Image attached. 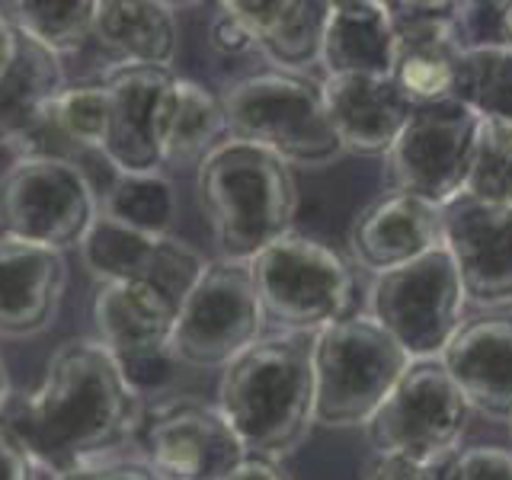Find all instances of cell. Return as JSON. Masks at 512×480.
Here are the masks:
<instances>
[{
	"instance_id": "83f0119b",
	"label": "cell",
	"mask_w": 512,
	"mask_h": 480,
	"mask_svg": "<svg viewBox=\"0 0 512 480\" xmlns=\"http://www.w3.org/2000/svg\"><path fill=\"white\" fill-rule=\"evenodd\" d=\"M176 212L180 202L164 173H112L100 199V215L141 234H170Z\"/></svg>"
},
{
	"instance_id": "ba28073f",
	"label": "cell",
	"mask_w": 512,
	"mask_h": 480,
	"mask_svg": "<svg viewBox=\"0 0 512 480\" xmlns=\"http://www.w3.org/2000/svg\"><path fill=\"white\" fill-rule=\"evenodd\" d=\"M471 413V404L439 359H413L365 423L368 445L375 455L442 468L461 452Z\"/></svg>"
},
{
	"instance_id": "2e32d148",
	"label": "cell",
	"mask_w": 512,
	"mask_h": 480,
	"mask_svg": "<svg viewBox=\"0 0 512 480\" xmlns=\"http://www.w3.org/2000/svg\"><path fill=\"white\" fill-rule=\"evenodd\" d=\"M394 26L391 77L413 106H429L452 96L455 68L464 42V4H407L388 0Z\"/></svg>"
},
{
	"instance_id": "d6a6232c",
	"label": "cell",
	"mask_w": 512,
	"mask_h": 480,
	"mask_svg": "<svg viewBox=\"0 0 512 480\" xmlns=\"http://www.w3.org/2000/svg\"><path fill=\"white\" fill-rule=\"evenodd\" d=\"M208 45H212L215 52L224 55V58H240V55L256 52L250 29L240 23L237 16L228 7H224V4L218 7L212 26H208Z\"/></svg>"
},
{
	"instance_id": "7c38bea8",
	"label": "cell",
	"mask_w": 512,
	"mask_h": 480,
	"mask_svg": "<svg viewBox=\"0 0 512 480\" xmlns=\"http://www.w3.org/2000/svg\"><path fill=\"white\" fill-rule=\"evenodd\" d=\"M477 122L480 119L455 96L429 106H413L407 128L384 157L391 189L439 208L455 202L471 170Z\"/></svg>"
},
{
	"instance_id": "8fae6325",
	"label": "cell",
	"mask_w": 512,
	"mask_h": 480,
	"mask_svg": "<svg viewBox=\"0 0 512 480\" xmlns=\"http://www.w3.org/2000/svg\"><path fill=\"white\" fill-rule=\"evenodd\" d=\"M93 327L119 375L138 397L160 394L173 381L176 365L170 340L176 304L151 285L103 282L93 295Z\"/></svg>"
},
{
	"instance_id": "f35d334b",
	"label": "cell",
	"mask_w": 512,
	"mask_h": 480,
	"mask_svg": "<svg viewBox=\"0 0 512 480\" xmlns=\"http://www.w3.org/2000/svg\"><path fill=\"white\" fill-rule=\"evenodd\" d=\"M500 42L512 48V4H500Z\"/></svg>"
},
{
	"instance_id": "7a4b0ae2",
	"label": "cell",
	"mask_w": 512,
	"mask_h": 480,
	"mask_svg": "<svg viewBox=\"0 0 512 480\" xmlns=\"http://www.w3.org/2000/svg\"><path fill=\"white\" fill-rule=\"evenodd\" d=\"M314 333L260 336L224 368L218 410L247 455L285 458L314 426Z\"/></svg>"
},
{
	"instance_id": "8992f818",
	"label": "cell",
	"mask_w": 512,
	"mask_h": 480,
	"mask_svg": "<svg viewBox=\"0 0 512 480\" xmlns=\"http://www.w3.org/2000/svg\"><path fill=\"white\" fill-rule=\"evenodd\" d=\"M314 423L365 426L413 362L372 314L314 333Z\"/></svg>"
},
{
	"instance_id": "d4e9b609",
	"label": "cell",
	"mask_w": 512,
	"mask_h": 480,
	"mask_svg": "<svg viewBox=\"0 0 512 480\" xmlns=\"http://www.w3.org/2000/svg\"><path fill=\"white\" fill-rule=\"evenodd\" d=\"M64 87L68 77L61 58L23 36L20 55L0 80V148H10L42 116V109L58 100Z\"/></svg>"
},
{
	"instance_id": "277c9868",
	"label": "cell",
	"mask_w": 512,
	"mask_h": 480,
	"mask_svg": "<svg viewBox=\"0 0 512 480\" xmlns=\"http://www.w3.org/2000/svg\"><path fill=\"white\" fill-rule=\"evenodd\" d=\"M228 132L288 167H327L343 157L327 119L320 80L295 71H256L221 90Z\"/></svg>"
},
{
	"instance_id": "6da1fadb",
	"label": "cell",
	"mask_w": 512,
	"mask_h": 480,
	"mask_svg": "<svg viewBox=\"0 0 512 480\" xmlns=\"http://www.w3.org/2000/svg\"><path fill=\"white\" fill-rule=\"evenodd\" d=\"M144 397L119 375L103 343L68 340L29 391H10L0 426L39 471L61 477L119 458L141 432Z\"/></svg>"
},
{
	"instance_id": "836d02e7",
	"label": "cell",
	"mask_w": 512,
	"mask_h": 480,
	"mask_svg": "<svg viewBox=\"0 0 512 480\" xmlns=\"http://www.w3.org/2000/svg\"><path fill=\"white\" fill-rule=\"evenodd\" d=\"M55 480H164L144 458H112L90 464V468H77L71 474H61Z\"/></svg>"
},
{
	"instance_id": "60d3db41",
	"label": "cell",
	"mask_w": 512,
	"mask_h": 480,
	"mask_svg": "<svg viewBox=\"0 0 512 480\" xmlns=\"http://www.w3.org/2000/svg\"><path fill=\"white\" fill-rule=\"evenodd\" d=\"M509 432H512V420H509Z\"/></svg>"
},
{
	"instance_id": "8d00e7d4",
	"label": "cell",
	"mask_w": 512,
	"mask_h": 480,
	"mask_svg": "<svg viewBox=\"0 0 512 480\" xmlns=\"http://www.w3.org/2000/svg\"><path fill=\"white\" fill-rule=\"evenodd\" d=\"M20 42H23V32L16 29V23L10 20V13L0 7V80L7 77L16 55H20Z\"/></svg>"
},
{
	"instance_id": "d6986e66",
	"label": "cell",
	"mask_w": 512,
	"mask_h": 480,
	"mask_svg": "<svg viewBox=\"0 0 512 480\" xmlns=\"http://www.w3.org/2000/svg\"><path fill=\"white\" fill-rule=\"evenodd\" d=\"M68 292L58 250L0 237V340H36L55 327Z\"/></svg>"
},
{
	"instance_id": "9c48e42d",
	"label": "cell",
	"mask_w": 512,
	"mask_h": 480,
	"mask_svg": "<svg viewBox=\"0 0 512 480\" xmlns=\"http://www.w3.org/2000/svg\"><path fill=\"white\" fill-rule=\"evenodd\" d=\"M266 314L256 298L250 263L212 260L176 311L170 352L176 365L215 372L228 368L263 336Z\"/></svg>"
},
{
	"instance_id": "9a60e30c",
	"label": "cell",
	"mask_w": 512,
	"mask_h": 480,
	"mask_svg": "<svg viewBox=\"0 0 512 480\" xmlns=\"http://www.w3.org/2000/svg\"><path fill=\"white\" fill-rule=\"evenodd\" d=\"M109 90V128L103 141V160L112 173H160L164 170V132L176 90L170 68L122 64L106 71Z\"/></svg>"
},
{
	"instance_id": "f1b7e54d",
	"label": "cell",
	"mask_w": 512,
	"mask_h": 480,
	"mask_svg": "<svg viewBox=\"0 0 512 480\" xmlns=\"http://www.w3.org/2000/svg\"><path fill=\"white\" fill-rule=\"evenodd\" d=\"M4 10L26 39L39 42L58 58L93 42L96 0H16Z\"/></svg>"
},
{
	"instance_id": "cb8c5ba5",
	"label": "cell",
	"mask_w": 512,
	"mask_h": 480,
	"mask_svg": "<svg viewBox=\"0 0 512 480\" xmlns=\"http://www.w3.org/2000/svg\"><path fill=\"white\" fill-rule=\"evenodd\" d=\"M320 61H324L327 74L391 77L394 26L388 7L378 0H336L330 4Z\"/></svg>"
},
{
	"instance_id": "1f68e13d",
	"label": "cell",
	"mask_w": 512,
	"mask_h": 480,
	"mask_svg": "<svg viewBox=\"0 0 512 480\" xmlns=\"http://www.w3.org/2000/svg\"><path fill=\"white\" fill-rule=\"evenodd\" d=\"M445 480H512V448L471 445L461 448L445 471Z\"/></svg>"
},
{
	"instance_id": "4dcf8cb0",
	"label": "cell",
	"mask_w": 512,
	"mask_h": 480,
	"mask_svg": "<svg viewBox=\"0 0 512 480\" xmlns=\"http://www.w3.org/2000/svg\"><path fill=\"white\" fill-rule=\"evenodd\" d=\"M55 116L80 157H103V141L109 128V90L103 77L64 87V93L55 100Z\"/></svg>"
},
{
	"instance_id": "30bf717a",
	"label": "cell",
	"mask_w": 512,
	"mask_h": 480,
	"mask_svg": "<svg viewBox=\"0 0 512 480\" xmlns=\"http://www.w3.org/2000/svg\"><path fill=\"white\" fill-rule=\"evenodd\" d=\"M372 317L410 359H439L464 324V288L445 247L375 276Z\"/></svg>"
},
{
	"instance_id": "52a82bcc",
	"label": "cell",
	"mask_w": 512,
	"mask_h": 480,
	"mask_svg": "<svg viewBox=\"0 0 512 480\" xmlns=\"http://www.w3.org/2000/svg\"><path fill=\"white\" fill-rule=\"evenodd\" d=\"M100 215V196L80 160L13 157L0 176V237L74 250Z\"/></svg>"
},
{
	"instance_id": "603a6c76",
	"label": "cell",
	"mask_w": 512,
	"mask_h": 480,
	"mask_svg": "<svg viewBox=\"0 0 512 480\" xmlns=\"http://www.w3.org/2000/svg\"><path fill=\"white\" fill-rule=\"evenodd\" d=\"M93 42L122 64L170 68L180 48V29L170 4L157 0H96Z\"/></svg>"
},
{
	"instance_id": "f546056e",
	"label": "cell",
	"mask_w": 512,
	"mask_h": 480,
	"mask_svg": "<svg viewBox=\"0 0 512 480\" xmlns=\"http://www.w3.org/2000/svg\"><path fill=\"white\" fill-rule=\"evenodd\" d=\"M461 196L484 205L512 208V125L500 119H480L474 157Z\"/></svg>"
},
{
	"instance_id": "5b68a950",
	"label": "cell",
	"mask_w": 512,
	"mask_h": 480,
	"mask_svg": "<svg viewBox=\"0 0 512 480\" xmlns=\"http://www.w3.org/2000/svg\"><path fill=\"white\" fill-rule=\"evenodd\" d=\"M250 276L266 320L282 333H320L359 314V285L340 250L308 234H285L250 260Z\"/></svg>"
},
{
	"instance_id": "ffe728a7",
	"label": "cell",
	"mask_w": 512,
	"mask_h": 480,
	"mask_svg": "<svg viewBox=\"0 0 512 480\" xmlns=\"http://www.w3.org/2000/svg\"><path fill=\"white\" fill-rule=\"evenodd\" d=\"M349 247L368 272L407 266L442 247V208L388 189L368 202L349 228Z\"/></svg>"
},
{
	"instance_id": "ac0fdd59",
	"label": "cell",
	"mask_w": 512,
	"mask_h": 480,
	"mask_svg": "<svg viewBox=\"0 0 512 480\" xmlns=\"http://www.w3.org/2000/svg\"><path fill=\"white\" fill-rule=\"evenodd\" d=\"M320 93L333 135L343 154L352 157H388L413 116V103L400 93L394 77L327 74Z\"/></svg>"
},
{
	"instance_id": "e0dca14e",
	"label": "cell",
	"mask_w": 512,
	"mask_h": 480,
	"mask_svg": "<svg viewBox=\"0 0 512 480\" xmlns=\"http://www.w3.org/2000/svg\"><path fill=\"white\" fill-rule=\"evenodd\" d=\"M442 247L452 256L471 304H512V208L458 196L442 208Z\"/></svg>"
},
{
	"instance_id": "5bb4252c",
	"label": "cell",
	"mask_w": 512,
	"mask_h": 480,
	"mask_svg": "<svg viewBox=\"0 0 512 480\" xmlns=\"http://www.w3.org/2000/svg\"><path fill=\"white\" fill-rule=\"evenodd\" d=\"M84 269L96 282H141L151 285L180 311L183 298L196 288L202 272L208 269L205 256L176 240L173 234H141L116 224L106 215H96L84 244L77 247Z\"/></svg>"
},
{
	"instance_id": "7402d4cb",
	"label": "cell",
	"mask_w": 512,
	"mask_h": 480,
	"mask_svg": "<svg viewBox=\"0 0 512 480\" xmlns=\"http://www.w3.org/2000/svg\"><path fill=\"white\" fill-rule=\"evenodd\" d=\"M250 29L256 52L276 71H301L320 61L330 4L320 0H234L224 4Z\"/></svg>"
},
{
	"instance_id": "4316f807",
	"label": "cell",
	"mask_w": 512,
	"mask_h": 480,
	"mask_svg": "<svg viewBox=\"0 0 512 480\" xmlns=\"http://www.w3.org/2000/svg\"><path fill=\"white\" fill-rule=\"evenodd\" d=\"M452 96L477 119L512 125V48L503 42L464 48L455 68Z\"/></svg>"
},
{
	"instance_id": "74e56055",
	"label": "cell",
	"mask_w": 512,
	"mask_h": 480,
	"mask_svg": "<svg viewBox=\"0 0 512 480\" xmlns=\"http://www.w3.org/2000/svg\"><path fill=\"white\" fill-rule=\"evenodd\" d=\"M224 480H288L276 461L269 458H256V455H247L244 461L237 464V468L224 477Z\"/></svg>"
},
{
	"instance_id": "ab89813d",
	"label": "cell",
	"mask_w": 512,
	"mask_h": 480,
	"mask_svg": "<svg viewBox=\"0 0 512 480\" xmlns=\"http://www.w3.org/2000/svg\"><path fill=\"white\" fill-rule=\"evenodd\" d=\"M10 391H13V388H10V378H7V365H4V359H0V410H4Z\"/></svg>"
},
{
	"instance_id": "4fadbf2b",
	"label": "cell",
	"mask_w": 512,
	"mask_h": 480,
	"mask_svg": "<svg viewBox=\"0 0 512 480\" xmlns=\"http://www.w3.org/2000/svg\"><path fill=\"white\" fill-rule=\"evenodd\" d=\"M141 458L164 480H224L247 458L244 442L218 404L167 400L144 410Z\"/></svg>"
},
{
	"instance_id": "44dd1931",
	"label": "cell",
	"mask_w": 512,
	"mask_h": 480,
	"mask_svg": "<svg viewBox=\"0 0 512 480\" xmlns=\"http://www.w3.org/2000/svg\"><path fill=\"white\" fill-rule=\"evenodd\" d=\"M471 410L512 420V314L464 320L439 356Z\"/></svg>"
},
{
	"instance_id": "e575fe53",
	"label": "cell",
	"mask_w": 512,
	"mask_h": 480,
	"mask_svg": "<svg viewBox=\"0 0 512 480\" xmlns=\"http://www.w3.org/2000/svg\"><path fill=\"white\" fill-rule=\"evenodd\" d=\"M362 480H445V471L432 468V464L394 458V455H375L365 464Z\"/></svg>"
},
{
	"instance_id": "3957f363",
	"label": "cell",
	"mask_w": 512,
	"mask_h": 480,
	"mask_svg": "<svg viewBox=\"0 0 512 480\" xmlns=\"http://www.w3.org/2000/svg\"><path fill=\"white\" fill-rule=\"evenodd\" d=\"M196 202L221 260L250 263L279 237L292 234L298 183L279 157L228 138L196 167Z\"/></svg>"
},
{
	"instance_id": "d590c367",
	"label": "cell",
	"mask_w": 512,
	"mask_h": 480,
	"mask_svg": "<svg viewBox=\"0 0 512 480\" xmlns=\"http://www.w3.org/2000/svg\"><path fill=\"white\" fill-rule=\"evenodd\" d=\"M36 471L26 448L0 426V480H36Z\"/></svg>"
},
{
	"instance_id": "484cf974",
	"label": "cell",
	"mask_w": 512,
	"mask_h": 480,
	"mask_svg": "<svg viewBox=\"0 0 512 480\" xmlns=\"http://www.w3.org/2000/svg\"><path fill=\"white\" fill-rule=\"evenodd\" d=\"M228 138L231 132L221 93L196 84V80L176 77L164 132V167H199Z\"/></svg>"
}]
</instances>
